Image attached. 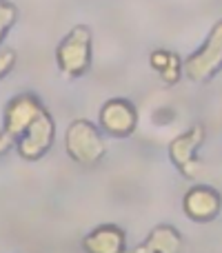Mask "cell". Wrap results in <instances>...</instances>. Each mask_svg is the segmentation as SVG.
Returning a JSON list of instances; mask_svg holds the SVG:
<instances>
[{"instance_id":"5","label":"cell","mask_w":222,"mask_h":253,"mask_svg":"<svg viewBox=\"0 0 222 253\" xmlns=\"http://www.w3.org/2000/svg\"><path fill=\"white\" fill-rule=\"evenodd\" d=\"M202 142H205V126L202 125H193L189 131H184L178 138L171 140L169 158L182 178L196 180L200 175L202 162L198 160V149L202 147Z\"/></svg>"},{"instance_id":"2","label":"cell","mask_w":222,"mask_h":253,"mask_svg":"<svg viewBox=\"0 0 222 253\" xmlns=\"http://www.w3.org/2000/svg\"><path fill=\"white\" fill-rule=\"evenodd\" d=\"M65 151L74 162L93 167L105 158L107 144L100 129L89 120H74L65 131Z\"/></svg>"},{"instance_id":"14","label":"cell","mask_w":222,"mask_h":253,"mask_svg":"<svg viewBox=\"0 0 222 253\" xmlns=\"http://www.w3.org/2000/svg\"><path fill=\"white\" fill-rule=\"evenodd\" d=\"M13 144H16V138H13V135H9L4 129L0 131V156H4V153H7Z\"/></svg>"},{"instance_id":"1","label":"cell","mask_w":222,"mask_h":253,"mask_svg":"<svg viewBox=\"0 0 222 253\" xmlns=\"http://www.w3.org/2000/svg\"><path fill=\"white\" fill-rule=\"evenodd\" d=\"M91 56L93 34L87 25H76L56 47V65L62 71V76L69 80L87 74L91 67Z\"/></svg>"},{"instance_id":"3","label":"cell","mask_w":222,"mask_h":253,"mask_svg":"<svg viewBox=\"0 0 222 253\" xmlns=\"http://www.w3.org/2000/svg\"><path fill=\"white\" fill-rule=\"evenodd\" d=\"M182 69L191 83H209L222 69V20L211 27L205 44L184 60Z\"/></svg>"},{"instance_id":"11","label":"cell","mask_w":222,"mask_h":253,"mask_svg":"<svg viewBox=\"0 0 222 253\" xmlns=\"http://www.w3.org/2000/svg\"><path fill=\"white\" fill-rule=\"evenodd\" d=\"M158 76H160V80L167 84V87H174V84L178 83L180 76H182V60H180L178 53L171 51L169 62H167V65L158 71Z\"/></svg>"},{"instance_id":"12","label":"cell","mask_w":222,"mask_h":253,"mask_svg":"<svg viewBox=\"0 0 222 253\" xmlns=\"http://www.w3.org/2000/svg\"><path fill=\"white\" fill-rule=\"evenodd\" d=\"M16 18H18L16 4L9 2V0H0V44H2V40L7 38V34L13 27Z\"/></svg>"},{"instance_id":"7","label":"cell","mask_w":222,"mask_h":253,"mask_svg":"<svg viewBox=\"0 0 222 253\" xmlns=\"http://www.w3.org/2000/svg\"><path fill=\"white\" fill-rule=\"evenodd\" d=\"M44 111V105L40 102L38 96L34 93H18L4 105L2 111V129L9 135L18 138L27 131V126L34 123L40 114Z\"/></svg>"},{"instance_id":"6","label":"cell","mask_w":222,"mask_h":253,"mask_svg":"<svg viewBox=\"0 0 222 253\" xmlns=\"http://www.w3.org/2000/svg\"><path fill=\"white\" fill-rule=\"evenodd\" d=\"M98 123L100 129L111 138H129L138 126V111L133 102L127 98H111L100 107Z\"/></svg>"},{"instance_id":"10","label":"cell","mask_w":222,"mask_h":253,"mask_svg":"<svg viewBox=\"0 0 222 253\" xmlns=\"http://www.w3.org/2000/svg\"><path fill=\"white\" fill-rule=\"evenodd\" d=\"M133 253H182V236L171 224H158Z\"/></svg>"},{"instance_id":"9","label":"cell","mask_w":222,"mask_h":253,"mask_svg":"<svg viewBox=\"0 0 222 253\" xmlns=\"http://www.w3.org/2000/svg\"><path fill=\"white\" fill-rule=\"evenodd\" d=\"M85 253H125L127 236L116 224H100L83 238Z\"/></svg>"},{"instance_id":"8","label":"cell","mask_w":222,"mask_h":253,"mask_svg":"<svg viewBox=\"0 0 222 253\" xmlns=\"http://www.w3.org/2000/svg\"><path fill=\"white\" fill-rule=\"evenodd\" d=\"M182 209L193 222H211L222 211V196L209 184H196L184 193Z\"/></svg>"},{"instance_id":"4","label":"cell","mask_w":222,"mask_h":253,"mask_svg":"<svg viewBox=\"0 0 222 253\" xmlns=\"http://www.w3.org/2000/svg\"><path fill=\"white\" fill-rule=\"evenodd\" d=\"M56 140V123H53L51 114L47 109L38 116L22 135L16 138V151L22 160L36 162L49 153Z\"/></svg>"},{"instance_id":"13","label":"cell","mask_w":222,"mask_h":253,"mask_svg":"<svg viewBox=\"0 0 222 253\" xmlns=\"http://www.w3.org/2000/svg\"><path fill=\"white\" fill-rule=\"evenodd\" d=\"M13 65H16V51L9 47L0 49V78H4L13 69Z\"/></svg>"}]
</instances>
